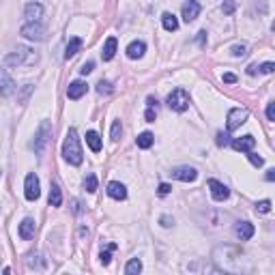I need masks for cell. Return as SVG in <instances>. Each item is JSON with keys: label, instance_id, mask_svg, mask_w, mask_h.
<instances>
[{"label": "cell", "instance_id": "cell-1", "mask_svg": "<svg viewBox=\"0 0 275 275\" xmlns=\"http://www.w3.org/2000/svg\"><path fill=\"white\" fill-rule=\"evenodd\" d=\"M63 157L65 162H69L71 166H80L82 163V144H80V138H78V131L76 129H69L67 131V138L63 142Z\"/></svg>", "mask_w": 275, "mask_h": 275}, {"label": "cell", "instance_id": "cell-2", "mask_svg": "<svg viewBox=\"0 0 275 275\" xmlns=\"http://www.w3.org/2000/svg\"><path fill=\"white\" fill-rule=\"evenodd\" d=\"M39 61V54L32 52L28 46H17L11 54L4 56V67H22V65H34Z\"/></svg>", "mask_w": 275, "mask_h": 275}, {"label": "cell", "instance_id": "cell-3", "mask_svg": "<svg viewBox=\"0 0 275 275\" xmlns=\"http://www.w3.org/2000/svg\"><path fill=\"white\" fill-rule=\"evenodd\" d=\"M49 138H52V125H49V121H41V125H39L37 133H34V142H32V148L37 155H41L43 151H46Z\"/></svg>", "mask_w": 275, "mask_h": 275}, {"label": "cell", "instance_id": "cell-4", "mask_svg": "<svg viewBox=\"0 0 275 275\" xmlns=\"http://www.w3.org/2000/svg\"><path fill=\"white\" fill-rule=\"evenodd\" d=\"M168 108L174 110V112H185V110L189 108V95H187V91L177 88V91L170 93L168 95Z\"/></svg>", "mask_w": 275, "mask_h": 275}, {"label": "cell", "instance_id": "cell-5", "mask_svg": "<svg viewBox=\"0 0 275 275\" xmlns=\"http://www.w3.org/2000/svg\"><path fill=\"white\" fill-rule=\"evenodd\" d=\"M22 37L31 39V41H46V28L41 26V22H28L22 26Z\"/></svg>", "mask_w": 275, "mask_h": 275}, {"label": "cell", "instance_id": "cell-6", "mask_svg": "<svg viewBox=\"0 0 275 275\" xmlns=\"http://www.w3.org/2000/svg\"><path fill=\"white\" fill-rule=\"evenodd\" d=\"M247 116H249V112L245 108H232L228 112V118H226V125H228V131H234V129H239L241 125L247 121Z\"/></svg>", "mask_w": 275, "mask_h": 275}, {"label": "cell", "instance_id": "cell-7", "mask_svg": "<svg viewBox=\"0 0 275 275\" xmlns=\"http://www.w3.org/2000/svg\"><path fill=\"white\" fill-rule=\"evenodd\" d=\"M24 196H26V200H31V202L41 196V185H39L37 174H28L26 177V181H24Z\"/></svg>", "mask_w": 275, "mask_h": 275}, {"label": "cell", "instance_id": "cell-8", "mask_svg": "<svg viewBox=\"0 0 275 275\" xmlns=\"http://www.w3.org/2000/svg\"><path fill=\"white\" fill-rule=\"evenodd\" d=\"M170 177L177 178V181H183V183H194L198 178V170L192 166H178V168H172Z\"/></svg>", "mask_w": 275, "mask_h": 275}, {"label": "cell", "instance_id": "cell-9", "mask_svg": "<svg viewBox=\"0 0 275 275\" xmlns=\"http://www.w3.org/2000/svg\"><path fill=\"white\" fill-rule=\"evenodd\" d=\"M17 91L16 82H13V78L7 73V69H0V97H13Z\"/></svg>", "mask_w": 275, "mask_h": 275}, {"label": "cell", "instance_id": "cell-10", "mask_svg": "<svg viewBox=\"0 0 275 275\" xmlns=\"http://www.w3.org/2000/svg\"><path fill=\"white\" fill-rule=\"evenodd\" d=\"M209 189H211L213 200H217V202H224V200L230 196V189L224 183H219L217 178H211V181H209Z\"/></svg>", "mask_w": 275, "mask_h": 275}, {"label": "cell", "instance_id": "cell-11", "mask_svg": "<svg viewBox=\"0 0 275 275\" xmlns=\"http://www.w3.org/2000/svg\"><path fill=\"white\" fill-rule=\"evenodd\" d=\"M200 16V2L198 0H187V2L183 4V9H181V17L185 19V22H194Z\"/></svg>", "mask_w": 275, "mask_h": 275}, {"label": "cell", "instance_id": "cell-12", "mask_svg": "<svg viewBox=\"0 0 275 275\" xmlns=\"http://www.w3.org/2000/svg\"><path fill=\"white\" fill-rule=\"evenodd\" d=\"M24 17H26L28 22H41L43 4L41 2H28L26 7H24Z\"/></svg>", "mask_w": 275, "mask_h": 275}, {"label": "cell", "instance_id": "cell-13", "mask_svg": "<svg viewBox=\"0 0 275 275\" xmlns=\"http://www.w3.org/2000/svg\"><path fill=\"white\" fill-rule=\"evenodd\" d=\"M254 146H256V138H254V136H243V138H234L232 140V148H234V151L249 153V151H254Z\"/></svg>", "mask_w": 275, "mask_h": 275}, {"label": "cell", "instance_id": "cell-14", "mask_svg": "<svg viewBox=\"0 0 275 275\" xmlns=\"http://www.w3.org/2000/svg\"><path fill=\"white\" fill-rule=\"evenodd\" d=\"M86 91H88V84H86V82H82V80H76V82L69 84V88H67V97L76 101V99L84 97V95H86Z\"/></svg>", "mask_w": 275, "mask_h": 275}, {"label": "cell", "instance_id": "cell-15", "mask_svg": "<svg viewBox=\"0 0 275 275\" xmlns=\"http://www.w3.org/2000/svg\"><path fill=\"white\" fill-rule=\"evenodd\" d=\"M234 234H237V239H241V241H249V239L254 237V226L249 222H237L234 224Z\"/></svg>", "mask_w": 275, "mask_h": 275}, {"label": "cell", "instance_id": "cell-16", "mask_svg": "<svg viewBox=\"0 0 275 275\" xmlns=\"http://www.w3.org/2000/svg\"><path fill=\"white\" fill-rule=\"evenodd\" d=\"M108 196L114 198V200H125L127 198V187L118 181H112L108 185Z\"/></svg>", "mask_w": 275, "mask_h": 275}, {"label": "cell", "instance_id": "cell-17", "mask_svg": "<svg viewBox=\"0 0 275 275\" xmlns=\"http://www.w3.org/2000/svg\"><path fill=\"white\" fill-rule=\"evenodd\" d=\"M144 52H146V43L144 41H131L127 46V56L131 58V61H136V58H142Z\"/></svg>", "mask_w": 275, "mask_h": 275}, {"label": "cell", "instance_id": "cell-18", "mask_svg": "<svg viewBox=\"0 0 275 275\" xmlns=\"http://www.w3.org/2000/svg\"><path fill=\"white\" fill-rule=\"evenodd\" d=\"M34 230H37V226H34V219L26 217L22 224H19V237H22L24 241H28V239L34 237Z\"/></svg>", "mask_w": 275, "mask_h": 275}, {"label": "cell", "instance_id": "cell-19", "mask_svg": "<svg viewBox=\"0 0 275 275\" xmlns=\"http://www.w3.org/2000/svg\"><path fill=\"white\" fill-rule=\"evenodd\" d=\"M116 46H118L116 37H108V39H106V43H103V52H101V58H103V61H112L114 54H116Z\"/></svg>", "mask_w": 275, "mask_h": 275}, {"label": "cell", "instance_id": "cell-20", "mask_svg": "<svg viewBox=\"0 0 275 275\" xmlns=\"http://www.w3.org/2000/svg\"><path fill=\"white\" fill-rule=\"evenodd\" d=\"M80 48H82V39H80V37H73L71 41L67 43V49H65V58H67V61H69V58H73V56H76V54L80 52Z\"/></svg>", "mask_w": 275, "mask_h": 275}, {"label": "cell", "instance_id": "cell-21", "mask_svg": "<svg viewBox=\"0 0 275 275\" xmlns=\"http://www.w3.org/2000/svg\"><path fill=\"white\" fill-rule=\"evenodd\" d=\"M86 144L91 146V151H95V153H99L101 151V138H99V133L97 131H86Z\"/></svg>", "mask_w": 275, "mask_h": 275}, {"label": "cell", "instance_id": "cell-22", "mask_svg": "<svg viewBox=\"0 0 275 275\" xmlns=\"http://www.w3.org/2000/svg\"><path fill=\"white\" fill-rule=\"evenodd\" d=\"M162 24H163V28H166L168 32H174L178 28V19H177V16H172V13H163Z\"/></svg>", "mask_w": 275, "mask_h": 275}, {"label": "cell", "instance_id": "cell-23", "mask_svg": "<svg viewBox=\"0 0 275 275\" xmlns=\"http://www.w3.org/2000/svg\"><path fill=\"white\" fill-rule=\"evenodd\" d=\"M61 204H63L61 187H58V185H52V189H49V207H61Z\"/></svg>", "mask_w": 275, "mask_h": 275}, {"label": "cell", "instance_id": "cell-24", "mask_svg": "<svg viewBox=\"0 0 275 275\" xmlns=\"http://www.w3.org/2000/svg\"><path fill=\"white\" fill-rule=\"evenodd\" d=\"M136 142H138L140 148H151L153 142H155V136H153L151 131H144V133H140V136H138Z\"/></svg>", "mask_w": 275, "mask_h": 275}, {"label": "cell", "instance_id": "cell-25", "mask_svg": "<svg viewBox=\"0 0 275 275\" xmlns=\"http://www.w3.org/2000/svg\"><path fill=\"white\" fill-rule=\"evenodd\" d=\"M140 271H142V260L140 258H131L127 262V267H125V273L127 275H138Z\"/></svg>", "mask_w": 275, "mask_h": 275}, {"label": "cell", "instance_id": "cell-26", "mask_svg": "<svg viewBox=\"0 0 275 275\" xmlns=\"http://www.w3.org/2000/svg\"><path fill=\"white\" fill-rule=\"evenodd\" d=\"M26 264H28V269H43V267H46V262L41 260L39 254H31L28 260H26Z\"/></svg>", "mask_w": 275, "mask_h": 275}, {"label": "cell", "instance_id": "cell-27", "mask_svg": "<svg viewBox=\"0 0 275 275\" xmlns=\"http://www.w3.org/2000/svg\"><path fill=\"white\" fill-rule=\"evenodd\" d=\"M84 189H86L88 194L97 192V177H95V174H88V177L84 178Z\"/></svg>", "mask_w": 275, "mask_h": 275}, {"label": "cell", "instance_id": "cell-28", "mask_svg": "<svg viewBox=\"0 0 275 275\" xmlns=\"http://www.w3.org/2000/svg\"><path fill=\"white\" fill-rule=\"evenodd\" d=\"M116 249V243H110L106 252H101V256H99V260H101V264H110V260H112V252Z\"/></svg>", "mask_w": 275, "mask_h": 275}, {"label": "cell", "instance_id": "cell-29", "mask_svg": "<svg viewBox=\"0 0 275 275\" xmlns=\"http://www.w3.org/2000/svg\"><path fill=\"white\" fill-rule=\"evenodd\" d=\"M234 9H237V0H224V4H222L224 16H232Z\"/></svg>", "mask_w": 275, "mask_h": 275}, {"label": "cell", "instance_id": "cell-30", "mask_svg": "<svg viewBox=\"0 0 275 275\" xmlns=\"http://www.w3.org/2000/svg\"><path fill=\"white\" fill-rule=\"evenodd\" d=\"M121 133H123L121 121H114V123H112V131H110V136H112L114 142H116V140H121Z\"/></svg>", "mask_w": 275, "mask_h": 275}, {"label": "cell", "instance_id": "cell-31", "mask_svg": "<svg viewBox=\"0 0 275 275\" xmlns=\"http://www.w3.org/2000/svg\"><path fill=\"white\" fill-rule=\"evenodd\" d=\"M97 93L99 95H110V93H112V84L106 82V80H101V82L97 84Z\"/></svg>", "mask_w": 275, "mask_h": 275}, {"label": "cell", "instance_id": "cell-32", "mask_svg": "<svg viewBox=\"0 0 275 275\" xmlns=\"http://www.w3.org/2000/svg\"><path fill=\"white\" fill-rule=\"evenodd\" d=\"M271 211V200H260L256 204V213H269Z\"/></svg>", "mask_w": 275, "mask_h": 275}, {"label": "cell", "instance_id": "cell-33", "mask_svg": "<svg viewBox=\"0 0 275 275\" xmlns=\"http://www.w3.org/2000/svg\"><path fill=\"white\" fill-rule=\"evenodd\" d=\"M247 157H249V162H252L256 168H260V166L264 163V159H262V157H258V155H256V153H252V151L247 153Z\"/></svg>", "mask_w": 275, "mask_h": 275}, {"label": "cell", "instance_id": "cell-34", "mask_svg": "<svg viewBox=\"0 0 275 275\" xmlns=\"http://www.w3.org/2000/svg\"><path fill=\"white\" fill-rule=\"evenodd\" d=\"M245 54H247V48H245V46H234V48H232V56L243 58Z\"/></svg>", "mask_w": 275, "mask_h": 275}, {"label": "cell", "instance_id": "cell-35", "mask_svg": "<svg viewBox=\"0 0 275 275\" xmlns=\"http://www.w3.org/2000/svg\"><path fill=\"white\" fill-rule=\"evenodd\" d=\"M93 69H95V63H93V61H88V63H84V65H82L80 73H82V76H88V73H93Z\"/></svg>", "mask_w": 275, "mask_h": 275}, {"label": "cell", "instance_id": "cell-36", "mask_svg": "<svg viewBox=\"0 0 275 275\" xmlns=\"http://www.w3.org/2000/svg\"><path fill=\"white\" fill-rule=\"evenodd\" d=\"M144 118H146L148 123H155V118H157V110H153V108H148L146 112H144Z\"/></svg>", "mask_w": 275, "mask_h": 275}, {"label": "cell", "instance_id": "cell-37", "mask_svg": "<svg viewBox=\"0 0 275 275\" xmlns=\"http://www.w3.org/2000/svg\"><path fill=\"white\" fill-rule=\"evenodd\" d=\"M159 224H162L163 228H170V226L174 224V219L170 217V215H162V217H159Z\"/></svg>", "mask_w": 275, "mask_h": 275}, {"label": "cell", "instance_id": "cell-38", "mask_svg": "<svg viewBox=\"0 0 275 275\" xmlns=\"http://www.w3.org/2000/svg\"><path fill=\"white\" fill-rule=\"evenodd\" d=\"M32 93V86H31V84H26V86H24V93L22 95H19V101H26V99H28V95H31Z\"/></svg>", "mask_w": 275, "mask_h": 275}, {"label": "cell", "instance_id": "cell-39", "mask_svg": "<svg viewBox=\"0 0 275 275\" xmlns=\"http://www.w3.org/2000/svg\"><path fill=\"white\" fill-rule=\"evenodd\" d=\"M228 144V133H217V146H226Z\"/></svg>", "mask_w": 275, "mask_h": 275}, {"label": "cell", "instance_id": "cell-40", "mask_svg": "<svg viewBox=\"0 0 275 275\" xmlns=\"http://www.w3.org/2000/svg\"><path fill=\"white\" fill-rule=\"evenodd\" d=\"M260 71H262V73H273V69H275V65L273 63H264V65H260Z\"/></svg>", "mask_w": 275, "mask_h": 275}, {"label": "cell", "instance_id": "cell-41", "mask_svg": "<svg viewBox=\"0 0 275 275\" xmlns=\"http://www.w3.org/2000/svg\"><path fill=\"white\" fill-rule=\"evenodd\" d=\"M170 192H172V187H170L168 183H162V185H159V196H168Z\"/></svg>", "mask_w": 275, "mask_h": 275}, {"label": "cell", "instance_id": "cell-42", "mask_svg": "<svg viewBox=\"0 0 275 275\" xmlns=\"http://www.w3.org/2000/svg\"><path fill=\"white\" fill-rule=\"evenodd\" d=\"M267 118L269 121H275V103H269L267 106Z\"/></svg>", "mask_w": 275, "mask_h": 275}, {"label": "cell", "instance_id": "cell-43", "mask_svg": "<svg viewBox=\"0 0 275 275\" xmlns=\"http://www.w3.org/2000/svg\"><path fill=\"white\" fill-rule=\"evenodd\" d=\"M224 82H226V84H234V82H237V76H234V73H224Z\"/></svg>", "mask_w": 275, "mask_h": 275}, {"label": "cell", "instance_id": "cell-44", "mask_svg": "<svg viewBox=\"0 0 275 275\" xmlns=\"http://www.w3.org/2000/svg\"><path fill=\"white\" fill-rule=\"evenodd\" d=\"M198 43H200V46H204V43H207V32H204V31L198 32Z\"/></svg>", "mask_w": 275, "mask_h": 275}, {"label": "cell", "instance_id": "cell-45", "mask_svg": "<svg viewBox=\"0 0 275 275\" xmlns=\"http://www.w3.org/2000/svg\"><path fill=\"white\" fill-rule=\"evenodd\" d=\"M258 73V65H249L247 67V76H256Z\"/></svg>", "mask_w": 275, "mask_h": 275}, {"label": "cell", "instance_id": "cell-46", "mask_svg": "<svg viewBox=\"0 0 275 275\" xmlns=\"http://www.w3.org/2000/svg\"><path fill=\"white\" fill-rule=\"evenodd\" d=\"M267 181H269V183L275 181V170H269V172H267Z\"/></svg>", "mask_w": 275, "mask_h": 275}, {"label": "cell", "instance_id": "cell-47", "mask_svg": "<svg viewBox=\"0 0 275 275\" xmlns=\"http://www.w3.org/2000/svg\"><path fill=\"white\" fill-rule=\"evenodd\" d=\"M146 101H148V108H157V99H153V97H148V99H146Z\"/></svg>", "mask_w": 275, "mask_h": 275}]
</instances>
